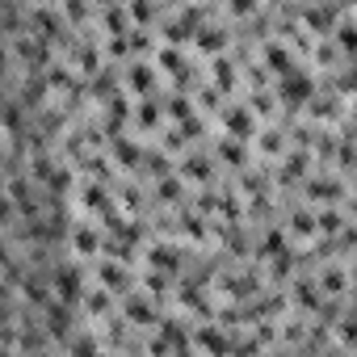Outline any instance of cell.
<instances>
[{"mask_svg":"<svg viewBox=\"0 0 357 357\" xmlns=\"http://www.w3.org/2000/svg\"><path fill=\"white\" fill-rule=\"evenodd\" d=\"M47 282H51V290H55L59 303H68V307L84 303V273H80V265H55L47 273Z\"/></svg>","mask_w":357,"mask_h":357,"instance_id":"cell-1","label":"cell"},{"mask_svg":"<svg viewBox=\"0 0 357 357\" xmlns=\"http://www.w3.org/2000/svg\"><path fill=\"white\" fill-rule=\"evenodd\" d=\"M72 324H76V319H72V307H68V303H59V298L43 311V328H47L55 340H68V344H72V336H76V332H72Z\"/></svg>","mask_w":357,"mask_h":357,"instance_id":"cell-2","label":"cell"},{"mask_svg":"<svg viewBox=\"0 0 357 357\" xmlns=\"http://www.w3.org/2000/svg\"><path fill=\"white\" fill-rule=\"evenodd\" d=\"M97 278H101L105 290H126V286H130V273H126V265H118V261H101V265H97Z\"/></svg>","mask_w":357,"mask_h":357,"instance_id":"cell-3","label":"cell"},{"mask_svg":"<svg viewBox=\"0 0 357 357\" xmlns=\"http://www.w3.org/2000/svg\"><path fill=\"white\" fill-rule=\"evenodd\" d=\"M282 97H290V101H307L311 97V76L307 72H290V76H282Z\"/></svg>","mask_w":357,"mask_h":357,"instance_id":"cell-4","label":"cell"},{"mask_svg":"<svg viewBox=\"0 0 357 357\" xmlns=\"http://www.w3.org/2000/svg\"><path fill=\"white\" fill-rule=\"evenodd\" d=\"M72 248H76L80 257H93V252L101 248V231H97V227H84V223H80V227L72 231Z\"/></svg>","mask_w":357,"mask_h":357,"instance_id":"cell-5","label":"cell"},{"mask_svg":"<svg viewBox=\"0 0 357 357\" xmlns=\"http://www.w3.org/2000/svg\"><path fill=\"white\" fill-rule=\"evenodd\" d=\"M114 155H118V164L135 168V164L143 160V147H139V143H130L126 135H114Z\"/></svg>","mask_w":357,"mask_h":357,"instance_id":"cell-6","label":"cell"},{"mask_svg":"<svg viewBox=\"0 0 357 357\" xmlns=\"http://www.w3.org/2000/svg\"><path fill=\"white\" fill-rule=\"evenodd\" d=\"M126 80H130V89H139V93H151V84H155V72H151V63H130Z\"/></svg>","mask_w":357,"mask_h":357,"instance_id":"cell-7","label":"cell"},{"mask_svg":"<svg viewBox=\"0 0 357 357\" xmlns=\"http://www.w3.org/2000/svg\"><path fill=\"white\" fill-rule=\"evenodd\" d=\"M223 122H227V130H236L240 139H244V135L252 130V114H248L244 105H236V109H227V114H223Z\"/></svg>","mask_w":357,"mask_h":357,"instance_id":"cell-8","label":"cell"},{"mask_svg":"<svg viewBox=\"0 0 357 357\" xmlns=\"http://www.w3.org/2000/svg\"><path fill=\"white\" fill-rule=\"evenodd\" d=\"M84 311L89 315H109V290L101 286V290H89L84 294Z\"/></svg>","mask_w":357,"mask_h":357,"instance_id":"cell-9","label":"cell"},{"mask_svg":"<svg viewBox=\"0 0 357 357\" xmlns=\"http://www.w3.org/2000/svg\"><path fill=\"white\" fill-rule=\"evenodd\" d=\"M147 261H151L155 269H172V265H176V252H172L168 244H155V248L147 252Z\"/></svg>","mask_w":357,"mask_h":357,"instance_id":"cell-10","label":"cell"},{"mask_svg":"<svg viewBox=\"0 0 357 357\" xmlns=\"http://www.w3.org/2000/svg\"><path fill=\"white\" fill-rule=\"evenodd\" d=\"M198 47H206V51H223V47H227V34H223V30H198Z\"/></svg>","mask_w":357,"mask_h":357,"instance_id":"cell-11","label":"cell"},{"mask_svg":"<svg viewBox=\"0 0 357 357\" xmlns=\"http://www.w3.org/2000/svg\"><path fill=\"white\" fill-rule=\"evenodd\" d=\"M307 194H311V198H340V185H336V181H311Z\"/></svg>","mask_w":357,"mask_h":357,"instance_id":"cell-12","label":"cell"},{"mask_svg":"<svg viewBox=\"0 0 357 357\" xmlns=\"http://www.w3.org/2000/svg\"><path fill=\"white\" fill-rule=\"evenodd\" d=\"M336 43H340L349 55H357V26H353V22H344V26H340V34H336Z\"/></svg>","mask_w":357,"mask_h":357,"instance_id":"cell-13","label":"cell"},{"mask_svg":"<svg viewBox=\"0 0 357 357\" xmlns=\"http://www.w3.org/2000/svg\"><path fill=\"white\" fill-rule=\"evenodd\" d=\"M126 315H130L135 324H151V307H143V298H130V303H126Z\"/></svg>","mask_w":357,"mask_h":357,"instance_id":"cell-14","label":"cell"},{"mask_svg":"<svg viewBox=\"0 0 357 357\" xmlns=\"http://www.w3.org/2000/svg\"><path fill=\"white\" fill-rule=\"evenodd\" d=\"M160 122V105L155 101H143L139 105V126H155Z\"/></svg>","mask_w":357,"mask_h":357,"instance_id":"cell-15","label":"cell"},{"mask_svg":"<svg viewBox=\"0 0 357 357\" xmlns=\"http://www.w3.org/2000/svg\"><path fill=\"white\" fill-rule=\"evenodd\" d=\"M319 282H324V290H344V273H340V269H336V265H328V269H324V278H319Z\"/></svg>","mask_w":357,"mask_h":357,"instance_id":"cell-16","label":"cell"},{"mask_svg":"<svg viewBox=\"0 0 357 357\" xmlns=\"http://www.w3.org/2000/svg\"><path fill=\"white\" fill-rule=\"evenodd\" d=\"M294 298H298L303 307H319V303H315L319 294H315V286H311V282H298V286H294Z\"/></svg>","mask_w":357,"mask_h":357,"instance_id":"cell-17","label":"cell"},{"mask_svg":"<svg viewBox=\"0 0 357 357\" xmlns=\"http://www.w3.org/2000/svg\"><path fill=\"white\" fill-rule=\"evenodd\" d=\"M155 17H160V9H151V5H130V22H143V26H147V22H155Z\"/></svg>","mask_w":357,"mask_h":357,"instance_id":"cell-18","label":"cell"},{"mask_svg":"<svg viewBox=\"0 0 357 357\" xmlns=\"http://www.w3.org/2000/svg\"><path fill=\"white\" fill-rule=\"evenodd\" d=\"M290 227H294L303 240H311V231H315V219H311V215H294V219H290Z\"/></svg>","mask_w":357,"mask_h":357,"instance_id":"cell-19","label":"cell"},{"mask_svg":"<svg viewBox=\"0 0 357 357\" xmlns=\"http://www.w3.org/2000/svg\"><path fill=\"white\" fill-rule=\"evenodd\" d=\"M215 84H219V89H231V68H227V59H215Z\"/></svg>","mask_w":357,"mask_h":357,"instance_id":"cell-20","label":"cell"},{"mask_svg":"<svg viewBox=\"0 0 357 357\" xmlns=\"http://www.w3.org/2000/svg\"><path fill=\"white\" fill-rule=\"evenodd\" d=\"M168 109H172V118H185V122H190V101H185L181 93L172 97V105H168Z\"/></svg>","mask_w":357,"mask_h":357,"instance_id":"cell-21","label":"cell"},{"mask_svg":"<svg viewBox=\"0 0 357 357\" xmlns=\"http://www.w3.org/2000/svg\"><path fill=\"white\" fill-rule=\"evenodd\" d=\"M340 223H344V219H340L336 211H324V215H319V227H324V231H340Z\"/></svg>","mask_w":357,"mask_h":357,"instance_id":"cell-22","label":"cell"},{"mask_svg":"<svg viewBox=\"0 0 357 357\" xmlns=\"http://www.w3.org/2000/svg\"><path fill=\"white\" fill-rule=\"evenodd\" d=\"M315 59H319V63H332V59H336V47H332V43H319V47H315Z\"/></svg>","mask_w":357,"mask_h":357,"instance_id":"cell-23","label":"cell"},{"mask_svg":"<svg viewBox=\"0 0 357 357\" xmlns=\"http://www.w3.org/2000/svg\"><path fill=\"white\" fill-rule=\"evenodd\" d=\"M160 198H181V181H164L160 185Z\"/></svg>","mask_w":357,"mask_h":357,"instance_id":"cell-24","label":"cell"},{"mask_svg":"<svg viewBox=\"0 0 357 357\" xmlns=\"http://www.w3.org/2000/svg\"><path fill=\"white\" fill-rule=\"evenodd\" d=\"M261 147H265V151H282V139H278V135H265Z\"/></svg>","mask_w":357,"mask_h":357,"instance_id":"cell-25","label":"cell"},{"mask_svg":"<svg viewBox=\"0 0 357 357\" xmlns=\"http://www.w3.org/2000/svg\"><path fill=\"white\" fill-rule=\"evenodd\" d=\"M38 357H72V353H51V349H47V353H38Z\"/></svg>","mask_w":357,"mask_h":357,"instance_id":"cell-26","label":"cell"}]
</instances>
